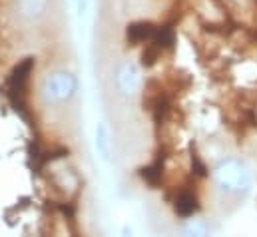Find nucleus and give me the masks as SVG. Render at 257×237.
I'll return each mask as SVG.
<instances>
[{"label":"nucleus","mask_w":257,"mask_h":237,"mask_svg":"<svg viewBox=\"0 0 257 237\" xmlns=\"http://www.w3.org/2000/svg\"><path fill=\"white\" fill-rule=\"evenodd\" d=\"M158 26L154 22L148 20H138L126 26V40L130 44H142V42H150L156 34Z\"/></svg>","instance_id":"nucleus-1"},{"label":"nucleus","mask_w":257,"mask_h":237,"mask_svg":"<svg viewBox=\"0 0 257 237\" xmlns=\"http://www.w3.org/2000/svg\"><path fill=\"white\" fill-rule=\"evenodd\" d=\"M164 160H166V156H164V154H158V158L154 160V164H150V166H146V168H140V178L144 179L150 187H158V185L162 183Z\"/></svg>","instance_id":"nucleus-2"},{"label":"nucleus","mask_w":257,"mask_h":237,"mask_svg":"<svg viewBox=\"0 0 257 237\" xmlns=\"http://www.w3.org/2000/svg\"><path fill=\"white\" fill-rule=\"evenodd\" d=\"M197 199H195V195L190 193V191H182L178 197H176V201H174V209H176V213L180 215V217H190L193 215L195 211H197Z\"/></svg>","instance_id":"nucleus-3"},{"label":"nucleus","mask_w":257,"mask_h":237,"mask_svg":"<svg viewBox=\"0 0 257 237\" xmlns=\"http://www.w3.org/2000/svg\"><path fill=\"white\" fill-rule=\"evenodd\" d=\"M152 40H154L162 50L174 48V44H176V32H174L172 26H158V30H156V34H154Z\"/></svg>","instance_id":"nucleus-4"},{"label":"nucleus","mask_w":257,"mask_h":237,"mask_svg":"<svg viewBox=\"0 0 257 237\" xmlns=\"http://www.w3.org/2000/svg\"><path fill=\"white\" fill-rule=\"evenodd\" d=\"M160 52H162V48L152 40V42L146 46V50L142 52V66H146V68L154 66V64H156V60L160 58Z\"/></svg>","instance_id":"nucleus-5"},{"label":"nucleus","mask_w":257,"mask_h":237,"mask_svg":"<svg viewBox=\"0 0 257 237\" xmlns=\"http://www.w3.org/2000/svg\"><path fill=\"white\" fill-rule=\"evenodd\" d=\"M70 154V150L68 148H54V150H48V152H44L42 154V160H40V168L42 166H46L48 162H54V160H60V158H64V156H68Z\"/></svg>","instance_id":"nucleus-6"},{"label":"nucleus","mask_w":257,"mask_h":237,"mask_svg":"<svg viewBox=\"0 0 257 237\" xmlns=\"http://www.w3.org/2000/svg\"><path fill=\"white\" fill-rule=\"evenodd\" d=\"M192 170L195 176H199V178H203L205 174H207V170H205V166L201 164V160H199V156L195 154V150L192 148Z\"/></svg>","instance_id":"nucleus-7"}]
</instances>
